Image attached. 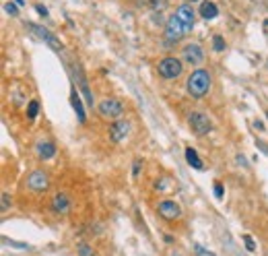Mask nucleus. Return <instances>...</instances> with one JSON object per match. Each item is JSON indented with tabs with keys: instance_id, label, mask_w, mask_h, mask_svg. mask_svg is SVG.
Wrapping results in <instances>:
<instances>
[{
	"instance_id": "1",
	"label": "nucleus",
	"mask_w": 268,
	"mask_h": 256,
	"mask_svg": "<svg viewBox=\"0 0 268 256\" xmlns=\"http://www.w3.org/2000/svg\"><path fill=\"white\" fill-rule=\"evenodd\" d=\"M186 89H188V95H190V97H194V99H202V97L210 91V75H208V70H204V68H196V70L188 77Z\"/></svg>"
},
{
	"instance_id": "21",
	"label": "nucleus",
	"mask_w": 268,
	"mask_h": 256,
	"mask_svg": "<svg viewBox=\"0 0 268 256\" xmlns=\"http://www.w3.org/2000/svg\"><path fill=\"white\" fill-rule=\"evenodd\" d=\"M243 242H245V248H247L250 252H254V250H256V244H254L252 235H247V233H245V235H243Z\"/></svg>"
},
{
	"instance_id": "17",
	"label": "nucleus",
	"mask_w": 268,
	"mask_h": 256,
	"mask_svg": "<svg viewBox=\"0 0 268 256\" xmlns=\"http://www.w3.org/2000/svg\"><path fill=\"white\" fill-rule=\"evenodd\" d=\"M37 109H40L37 99H31L29 105H27V116H29V118H35V116H37Z\"/></svg>"
},
{
	"instance_id": "9",
	"label": "nucleus",
	"mask_w": 268,
	"mask_h": 256,
	"mask_svg": "<svg viewBox=\"0 0 268 256\" xmlns=\"http://www.w3.org/2000/svg\"><path fill=\"white\" fill-rule=\"evenodd\" d=\"M128 131H130V124H128L126 120H118V122H113V124L109 126V139H111L113 143H120V141L128 135Z\"/></svg>"
},
{
	"instance_id": "14",
	"label": "nucleus",
	"mask_w": 268,
	"mask_h": 256,
	"mask_svg": "<svg viewBox=\"0 0 268 256\" xmlns=\"http://www.w3.org/2000/svg\"><path fill=\"white\" fill-rule=\"evenodd\" d=\"M217 15H219V9H217L215 3H202V7H200V17L202 19H215Z\"/></svg>"
},
{
	"instance_id": "11",
	"label": "nucleus",
	"mask_w": 268,
	"mask_h": 256,
	"mask_svg": "<svg viewBox=\"0 0 268 256\" xmlns=\"http://www.w3.org/2000/svg\"><path fill=\"white\" fill-rule=\"evenodd\" d=\"M35 151H37V157L46 161V159H52L56 155V145L52 141H40L37 147H35Z\"/></svg>"
},
{
	"instance_id": "18",
	"label": "nucleus",
	"mask_w": 268,
	"mask_h": 256,
	"mask_svg": "<svg viewBox=\"0 0 268 256\" xmlns=\"http://www.w3.org/2000/svg\"><path fill=\"white\" fill-rule=\"evenodd\" d=\"M213 48H215L217 52H223V50H225V40H223V35H215V38H213Z\"/></svg>"
},
{
	"instance_id": "24",
	"label": "nucleus",
	"mask_w": 268,
	"mask_h": 256,
	"mask_svg": "<svg viewBox=\"0 0 268 256\" xmlns=\"http://www.w3.org/2000/svg\"><path fill=\"white\" fill-rule=\"evenodd\" d=\"M5 9H7L9 15H17V13H19V11H17V5H13V3H7Z\"/></svg>"
},
{
	"instance_id": "23",
	"label": "nucleus",
	"mask_w": 268,
	"mask_h": 256,
	"mask_svg": "<svg viewBox=\"0 0 268 256\" xmlns=\"http://www.w3.org/2000/svg\"><path fill=\"white\" fill-rule=\"evenodd\" d=\"M194 250H196V256H215L213 252H208V250H204L202 246H194Z\"/></svg>"
},
{
	"instance_id": "16",
	"label": "nucleus",
	"mask_w": 268,
	"mask_h": 256,
	"mask_svg": "<svg viewBox=\"0 0 268 256\" xmlns=\"http://www.w3.org/2000/svg\"><path fill=\"white\" fill-rule=\"evenodd\" d=\"M79 91H72V105H74V109H76V114H79V120L81 122H85V109H83V105H81V101H79V95H76Z\"/></svg>"
},
{
	"instance_id": "15",
	"label": "nucleus",
	"mask_w": 268,
	"mask_h": 256,
	"mask_svg": "<svg viewBox=\"0 0 268 256\" xmlns=\"http://www.w3.org/2000/svg\"><path fill=\"white\" fill-rule=\"evenodd\" d=\"M186 159H188V163H190L194 170H202V168H204V163L200 161L198 153H196L192 147H188V149H186Z\"/></svg>"
},
{
	"instance_id": "3",
	"label": "nucleus",
	"mask_w": 268,
	"mask_h": 256,
	"mask_svg": "<svg viewBox=\"0 0 268 256\" xmlns=\"http://www.w3.org/2000/svg\"><path fill=\"white\" fill-rule=\"evenodd\" d=\"M188 124H190V131H192L194 135H198V137H204V135H208V133L213 131V122H210V118H208L206 114H202V112L190 114Z\"/></svg>"
},
{
	"instance_id": "22",
	"label": "nucleus",
	"mask_w": 268,
	"mask_h": 256,
	"mask_svg": "<svg viewBox=\"0 0 268 256\" xmlns=\"http://www.w3.org/2000/svg\"><path fill=\"white\" fill-rule=\"evenodd\" d=\"M0 209H3V211H9V209H11V198H9L7 192H3V205H0Z\"/></svg>"
},
{
	"instance_id": "20",
	"label": "nucleus",
	"mask_w": 268,
	"mask_h": 256,
	"mask_svg": "<svg viewBox=\"0 0 268 256\" xmlns=\"http://www.w3.org/2000/svg\"><path fill=\"white\" fill-rule=\"evenodd\" d=\"M151 7H153V11H163L165 9V0H151Z\"/></svg>"
},
{
	"instance_id": "26",
	"label": "nucleus",
	"mask_w": 268,
	"mask_h": 256,
	"mask_svg": "<svg viewBox=\"0 0 268 256\" xmlns=\"http://www.w3.org/2000/svg\"><path fill=\"white\" fill-rule=\"evenodd\" d=\"M139 172H141V159L134 161V176H139Z\"/></svg>"
},
{
	"instance_id": "12",
	"label": "nucleus",
	"mask_w": 268,
	"mask_h": 256,
	"mask_svg": "<svg viewBox=\"0 0 268 256\" xmlns=\"http://www.w3.org/2000/svg\"><path fill=\"white\" fill-rule=\"evenodd\" d=\"M52 209H54L56 213H68V209H70V198H68L64 192L54 194V198H52Z\"/></svg>"
},
{
	"instance_id": "8",
	"label": "nucleus",
	"mask_w": 268,
	"mask_h": 256,
	"mask_svg": "<svg viewBox=\"0 0 268 256\" xmlns=\"http://www.w3.org/2000/svg\"><path fill=\"white\" fill-rule=\"evenodd\" d=\"M176 17L184 23V27L190 31L192 27H194V19H196V13H194V9H192V5H182V7H178V11H176Z\"/></svg>"
},
{
	"instance_id": "29",
	"label": "nucleus",
	"mask_w": 268,
	"mask_h": 256,
	"mask_svg": "<svg viewBox=\"0 0 268 256\" xmlns=\"http://www.w3.org/2000/svg\"><path fill=\"white\" fill-rule=\"evenodd\" d=\"M188 3H196V0H188Z\"/></svg>"
},
{
	"instance_id": "4",
	"label": "nucleus",
	"mask_w": 268,
	"mask_h": 256,
	"mask_svg": "<svg viewBox=\"0 0 268 256\" xmlns=\"http://www.w3.org/2000/svg\"><path fill=\"white\" fill-rule=\"evenodd\" d=\"M182 70H184L182 60L176 58V56H167V58H163V60L159 62V75H161L163 79H167V81L178 79V77L182 75Z\"/></svg>"
},
{
	"instance_id": "13",
	"label": "nucleus",
	"mask_w": 268,
	"mask_h": 256,
	"mask_svg": "<svg viewBox=\"0 0 268 256\" xmlns=\"http://www.w3.org/2000/svg\"><path fill=\"white\" fill-rule=\"evenodd\" d=\"M29 27H31V31H33V33H35L37 38L46 40V42H48V44H50V46H52L54 50H60V44H58V40H56V38H54L52 33H48L46 29H42L40 25H33V23H29Z\"/></svg>"
},
{
	"instance_id": "7",
	"label": "nucleus",
	"mask_w": 268,
	"mask_h": 256,
	"mask_svg": "<svg viewBox=\"0 0 268 256\" xmlns=\"http://www.w3.org/2000/svg\"><path fill=\"white\" fill-rule=\"evenodd\" d=\"M50 180H48V174L42 172V170H35L29 178H27V188L33 190V192H44L48 188Z\"/></svg>"
},
{
	"instance_id": "19",
	"label": "nucleus",
	"mask_w": 268,
	"mask_h": 256,
	"mask_svg": "<svg viewBox=\"0 0 268 256\" xmlns=\"http://www.w3.org/2000/svg\"><path fill=\"white\" fill-rule=\"evenodd\" d=\"M79 256H95V252H93V248H89L87 244H79Z\"/></svg>"
},
{
	"instance_id": "2",
	"label": "nucleus",
	"mask_w": 268,
	"mask_h": 256,
	"mask_svg": "<svg viewBox=\"0 0 268 256\" xmlns=\"http://www.w3.org/2000/svg\"><path fill=\"white\" fill-rule=\"evenodd\" d=\"M186 33H188V29L184 27V23H182L176 15H171V17L167 19V25H165V42H167V46L178 44Z\"/></svg>"
},
{
	"instance_id": "6",
	"label": "nucleus",
	"mask_w": 268,
	"mask_h": 256,
	"mask_svg": "<svg viewBox=\"0 0 268 256\" xmlns=\"http://www.w3.org/2000/svg\"><path fill=\"white\" fill-rule=\"evenodd\" d=\"M157 211H159V215H161L163 219H167V221H176V219L182 217V209H180V205H178L176 200H169V198L161 200V203L157 205Z\"/></svg>"
},
{
	"instance_id": "5",
	"label": "nucleus",
	"mask_w": 268,
	"mask_h": 256,
	"mask_svg": "<svg viewBox=\"0 0 268 256\" xmlns=\"http://www.w3.org/2000/svg\"><path fill=\"white\" fill-rule=\"evenodd\" d=\"M99 114L103 116V118H107V120H116V118H120L122 116V112H124V105H122V101H118V99H113V97H109V99H103L101 103H99Z\"/></svg>"
},
{
	"instance_id": "27",
	"label": "nucleus",
	"mask_w": 268,
	"mask_h": 256,
	"mask_svg": "<svg viewBox=\"0 0 268 256\" xmlns=\"http://www.w3.org/2000/svg\"><path fill=\"white\" fill-rule=\"evenodd\" d=\"M37 11H40V15H44V17L48 15V11H46V7H37Z\"/></svg>"
},
{
	"instance_id": "28",
	"label": "nucleus",
	"mask_w": 268,
	"mask_h": 256,
	"mask_svg": "<svg viewBox=\"0 0 268 256\" xmlns=\"http://www.w3.org/2000/svg\"><path fill=\"white\" fill-rule=\"evenodd\" d=\"M169 256H182V254H180V252H171Z\"/></svg>"
},
{
	"instance_id": "10",
	"label": "nucleus",
	"mask_w": 268,
	"mask_h": 256,
	"mask_svg": "<svg viewBox=\"0 0 268 256\" xmlns=\"http://www.w3.org/2000/svg\"><path fill=\"white\" fill-rule=\"evenodd\" d=\"M184 60L190 62V64H200L204 60V52L198 44H188L184 48Z\"/></svg>"
},
{
	"instance_id": "25",
	"label": "nucleus",
	"mask_w": 268,
	"mask_h": 256,
	"mask_svg": "<svg viewBox=\"0 0 268 256\" xmlns=\"http://www.w3.org/2000/svg\"><path fill=\"white\" fill-rule=\"evenodd\" d=\"M215 194H217V198H223V184L221 182H215Z\"/></svg>"
}]
</instances>
